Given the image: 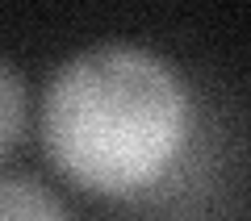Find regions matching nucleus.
<instances>
[{
  "label": "nucleus",
  "instance_id": "nucleus-1",
  "mask_svg": "<svg viewBox=\"0 0 251 221\" xmlns=\"http://www.w3.org/2000/svg\"><path fill=\"white\" fill-rule=\"evenodd\" d=\"M193 96L147 46L100 42L72 54L42 88L38 142L67 188L138 200L180 171L193 146Z\"/></svg>",
  "mask_w": 251,
  "mask_h": 221
},
{
  "label": "nucleus",
  "instance_id": "nucleus-3",
  "mask_svg": "<svg viewBox=\"0 0 251 221\" xmlns=\"http://www.w3.org/2000/svg\"><path fill=\"white\" fill-rule=\"evenodd\" d=\"M25 121V84H21V71L13 67V59H4L0 63V159L4 163L17 151Z\"/></svg>",
  "mask_w": 251,
  "mask_h": 221
},
{
  "label": "nucleus",
  "instance_id": "nucleus-2",
  "mask_svg": "<svg viewBox=\"0 0 251 221\" xmlns=\"http://www.w3.org/2000/svg\"><path fill=\"white\" fill-rule=\"evenodd\" d=\"M0 217L4 221H59L67 217V204H59L34 176L4 171L0 176Z\"/></svg>",
  "mask_w": 251,
  "mask_h": 221
}]
</instances>
